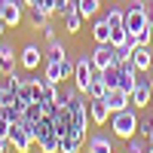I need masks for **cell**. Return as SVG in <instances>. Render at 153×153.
Segmentation results:
<instances>
[{
    "label": "cell",
    "mask_w": 153,
    "mask_h": 153,
    "mask_svg": "<svg viewBox=\"0 0 153 153\" xmlns=\"http://www.w3.org/2000/svg\"><path fill=\"white\" fill-rule=\"evenodd\" d=\"M89 120H92V126H107L110 107L104 98H89Z\"/></svg>",
    "instance_id": "obj_8"
},
{
    "label": "cell",
    "mask_w": 153,
    "mask_h": 153,
    "mask_svg": "<svg viewBox=\"0 0 153 153\" xmlns=\"http://www.w3.org/2000/svg\"><path fill=\"white\" fill-rule=\"evenodd\" d=\"M19 25H22V3L3 0V28H19Z\"/></svg>",
    "instance_id": "obj_12"
},
{
    "label": "cell",
    "mask_w": 153,
    "mask_h": 153,
    "mask_svg": "<svg viewBox=\"0 0 153 153\" xmlns=\"http://www.w3.org/2000/svg\"><path fill=\"white\" fill-rule=\"evenodd\" d=\"M104 101H107V107H110V113H117V110H126L132 104V95L126 92V89H120V86H113V89H107V95H104Z\"/></svg>",
    "instance_id": "obj_9"
},
{
    "label": "cell",
    "mask_w": 153,
    "mask_h": 153,
    "mask_svg": "<svg viewBox=\"0 0 153 153\" xmlns=\"http://www.w3.org/2000/svg\"><path fill=\"white\" fill-rule=\"evenodd\" d=\"M89 153H113V138L95 132L92 138H89Z\"/></svg>",
    "instance_id": "obj_16"
},
{
    "label": "cell",
    "mask_w": 153,
    "mask_h": 153,
    "mask_svg": "<svg viewBox=\"0 0 153 153\" xmlns=\"http://www.w3.org/2000/svg\"><path fill=\"white\" fill-rule=\"evenodd\" d=\"M16 101H19V107H22V113H25V104H31V83H28V76H19L16 74Z\"/></svg>",
    "instance_id": "obj_15"
},
{
    "label": "cell",
    "mask_w": 153,
    "mask_h": 153,
    "mask_svg": "<svg viewBox=\"0 0 153 153\" xmlns=\"http://www.w3.org/2000/svg\"><path fill=\"white\" fill-rule=\"evenodd\" d=\"M129 40H132V34L126 28H110V46L123 49V46H129Z\"/></svg>",
    "instance_id": "obj_24"
},
{
    "label": "cell",
    "mask_w": 153,
    "mask_h": 153,
    "mask_svg": "<svg viewBox=\"0 0 153 153\" xmlns=\"http://www.w3.org/2000/svg\"><path fill=\"white\" fill-rule=\"evenodd\" d=\"M46 43H49V46H46V52H49L46 58H65V55H68V46L61 43L58 37H52V40H46Z\"/></svg>",
    "instance_id": "obj_25"
},
{
    "label": "cell",
    "mask_w": 153,
    "mask_h": 153,
    "mask_svg": "<svg viewBox=\"0 0 153 153\" xmlns=\"http://www.w3.org/2000/svg\"><path fill=\"white\" fill-rule=\"evenodd\" d=\"M147 22H150V28H153V3L147 6Z\"/></svg>",
    "instance_id": "obj_32"
},
{
    "label": "cell",
    "mask_w": 153,
    "mask_h": 153,
    "mask_svg": "<svg viewBox=\"0 0 153 153\" xmlns=\"http://www.w3.org/2000/svg\"><path fill=\"white\" fill-rule=\"evenodd\" d=\"M16 61H19L16 49H12L9 43H3V40H0V76H6V74H12V71H16Z\"/></svg>",
    "instance_id": "obj_13"
},
{
    "label": "cell",
    "mask_w": 153,
    "mask_h": 153,
    "mask_svg": "<svg viewBox=\"0 0 153 153\" xmlns=\"http://www.w3.org/2000/svg\"><path fill=\"white\" fill-rule=\"evenodd\" d=\"M104 19H107V25H110V28H123V22H126V12H123L120 6H110V9L104 12Z\"/></svg>",
    "instance_id": "obj_26"
},
{
    "label": "cell",
    "mask_w": 153,
    "mask_h": 153,
    "mask_svg": "<svg viewBox=\"0 0 153 153\" xmlns=\"http://www.w3.org/2000/svg\"><path fill=\"white\" fill-rule=\"evenodd\" d=\"M150 132H153V110H150V113H144V117L138 120V135H141L144 141H147V135H150Z\"/></svg>",
    "instance_id": "obj_27"
},
{
    "label": "cell",
    "mask_w": 153,
    "mask_h": 153,
    "mask_svg": "<svg viewBox=\"0 0 153 153\" xmlns=\"http://www.w3.org/2000/svg\"><path fill=\"white\" fill-rule=\"evenodd\" d=\"M43 61H46L43 49H40V46H34V43H28V46H25L22 52H19V65H22L25 71H37V68L43 65Z\"/></svg>",
    "instance_id": "obj_5"
},
{
    "label": "cell",
    "mask_w": 153,
    "mask_h": 153,
    "mask_svg": "<svg viewBox=\"0 0 153 153\" xmlns=\"http://www.w3.org/2000/svg\"><path fill=\"white\" fill-rule=\"evenodd\" d=\"M92 40L95 43H110V25L104 16H95V25H92Z\"/></svg>",
    "instance_id": "obj_17"
},
{
    "label": "cell",
    "mask_w": 153,
    "mask_h": 153,
    "mask_svg": "<svg viewBox=\"0 0 153 153\" xmlns=\"http://www.w3.org/2000/svg\"><path fill=\"white\" fill-rule=\"evenodd\" d=\"M132 65L141 71V74L153 71V49H150V46H135V49H132Z\"/></svg>",
    "instance_id": "obj_11"
},
{
    "label": "cell",
    "mask_w": 153,
    "mask_h": 153,
    "mask_svg": "<svg viewBox=\"0 0 153 153\" xmlns=\"http://www.w3.org/2000/svg\"><path fill=\"white\" fill-rule=\"evenodd\" d=\"M147 9H138V6H129L126 9V22H123V28L129 31V34H138V31H144L147 28Z\"/></svg>",
    "instance_id": "obj_7"
},
{
    "label": "cell",
    "mask_w": 153,
    "mask_h": 153,
    "mask_svg": "<svg viewBox=\"0 0 153 153\" xmlns=\"http://www.w3.org/2000/svg\"><path fill=\"white\" fill-rule=\"evenodd\" d=\"M83 144H86V132L71 129L68 135H61V150H58V153H80Z\"/></svg>",
    "instance_id": "obj_10"
},
{
    "label": "cell",
    "mask_w": 153,
    "mask_h": 153,
    "mask_svg": "<svg viewBox=\"0 0 153 153\" xmlns=\"http://www.w3.org/2000/svg\"><path fill=\"white\" fill-rule=\"evenodd\" d=\"M28 22L34 25V28H46V25H49V12H43L40 6H28Z\"/></svg>",
    "instance_id": "obj_21"
},
{
    "label": "cell",
    "mask_w": 153,
    "mask_h": 153,
    "mask_svg": "<svg viewBox=\"0 0 153 153\" xmlns=\"http://www.w3.org/2000/svg\"><path fill=\"white\" fill-rule=\"evenodd\" d=\"M43 37H46V40H52V37H55V28H52V22H49L46 28H43Z\"/></svg>",
    "instance_id": "obj_31"
},
{
    "label": "cell",
    "mask_w": 153,
    "mask_h": 153,
    "mask_svg": "<svg viewBox=\"0 0 153 153\" xmlns=\"http://www.w3.org/2000/svg\"><path fill=\"white\" fill-rule=\"evenodd\" d=\"M138 120H141V117H138L132 107L110 113V129H113V138H123V141L135 138V135H138Z\"/></svg>",
    "instance_id": "obj_1"
},
{
    "label": "cell",
    "mask_w": 153,
    "mask_h": 153,
    "mask_svg": "<svg viewBox=\"0 0 153 153\" xmlns=\"http://www.w3.org/2000/svg\"><path fill=\"white\" fill-rule=\"evenodd\" d=\"M147 144H150V147H153V132H150V135H147Z\"/></svg>",
    "instance_id": "obj_34"
},
{
    "label": "cell",
    "mask_w": 153,
    "mask_h": 153,
    "mask_svg": "<svg viewBox=\"0 0 153 153\" xmlns=\"http://www.w3.org/2000/svg\"><path fill=\"white\" fill-rule=\"evenodd\" d=\"M95 80V68H92V58L83 55V58H76V65H74V86H76V92L86 95V89L89 83Z\"/></svg>",
    "instance_id": "obj_2"
},
{
    "label": "cell",
    "mask_w": 153,
    "mask_h": 153,
    "mask_svg": "<svg viewBox=\"0 0 153 153\" xmlns=\"http://www.w3.org/2000/svg\"><path fill=\"white\" fill-rule=\"evenodd\" d=\"M144 150H147V147L138 141V135H135V138H129V147H126V153H144Z\"/></svg>",
    "instance_id": "obj_28"
},
{
    "label": "cell",
    "mask_w": 153,
    "mask_h": 153,
    "mask_svg": "<svg viewBox=\"0 0 153 153\" xmlns=\"http://www.w3.org/2000/svg\"><path fill=\"white\" fill-rule=\"evenodd\" d=\"M0 40H3V22H0Z\"/></svg>",
    "instance_id": "obj_35"
},
{
    "label": "cell",
    "mask_w": 153,
    "mask_h": 153,
    "mask_svg": "<svg viewBox=\"0 0 153 153\" xmlns=\"http://www.w3.org/2000/svg\"><path fill=\"white\" fill-rule=\"evenodd\" d=\"M129 46L135 49V46H153V28L147 25L144 31H138V34H132V40H129Z\"/></svg>",
    "instance_id": "obj_23"
},
{
    "label": "cell",
    "mask_w": 153,
    "mask_h": 153,
    "mask_svg": "<svg viewBox=\"0 0 153 153\" xmlns=\"http://www.w3.org/2000/svg\"><path fill=\"white\" fill-rule=\"evenodd\" d=\"M101 76H104V83H107V89H113V86H120V76H123V65H113L107 68V71H101Z\"/></svg>",
    "instance_id": "obj_22"
},
{
    "label": "cell",
    "mask_w": 153,
    "mask_h": 153,
    "mask_svg": "<svg viewBox=\"0 0 153 153\" xmlns=\"http://www.w3.org/2000/svg\"><path fill=\"white\" fill-rule=\"evenodd\" d=\"M89 58H92V68L101 74V71H107L113 65V46L110 43H98L92 52H89Z\"/></svg>",
    "instance_id": "obj_6"
},
{
    "label": "cell",
    "mask_w": 153,
    "mask_h": 153,
    "mask_svg": "<svg viewBox=\"0 0 153 153\" xmlns=\"http://www.w3.org/2000/svg\"><path fill=\"white\" fill-rule=\"evenodd\" d=\"M71 6H74V0H55V12H61V16H65Z\"/></svg>",
    "instance_id": "obj_29"
},
{
    "label": "cell",
    "mask_w": 153,
    "mask_h": 153,
    "mask_svg": "<svg viewBox=\"0 0 153 153\" xmlns=\"http://www.w3.org/2000/svg\"><path fill=\"white\" fill-rule=\"evenodd\" d=\"M61 61H65V58H46L43 61V65H46V74L43 76L49 83H58V86L65 83V68H61Z\"/></svg>",
    "instance_id": "obj_14"
},
{
    "label": "cell",
    "mask_w": 153,
    "mask_h": 153,
    "mask_svg": "<svg viewBox=\"0 0 153 153\" xmlns=\"http://www.w3.org/2000/svg\"><path fill=\"white\" fill-rule=\"evenodd\" d=\"M61 19H65V31H68V34H80L83 22H86V19L80 16V9H76V6H71V9H68Z\"/></svg>",
    "instance_id": "obj_18"
},
{
    "label": "cell",
    "mask_w": 153,
    "mask_h": 153,
    "mask_svg": "<svg viewBox=\"0 0 153 153\" xmlns=\"http://www.w3.org/2000/svg\"><path fill=\"white\" fill-rule=\"evenodd\" d=\"M150 101H153V80L144 76V74H138V83L132 89V104L135 107H147Z\"/></svg>",
    "instance_id": "obj_4"
},
{
    "label": "cell",
    "mask_w": 153,
    "mask_h": 153,
    "mask_svg": "<svg viewBox=\"0 0 153 153\" xmlns=\"http://www.w3.org/2000/svg\"><path fill=\"white\" fill-rule=\"evenodd\" d=\"M74 6L80 9V16H83V19H95V16H98L101 0H74Z\"/></svg>",
    "instance_id": "obj_20"
},
{
    "label": "cell",
    "mask_w": 153,
    "mask_h": 153,
    "mask_svg": "<svg viewBox=\"0 0 153 153\" xmlns=\"http://www.w3.org/2000/svg\"><path fill=\"white\" fill-rule=\"evenodd\" d=\"M12 150V144H9V138L6 135H0V153H9Z\"/></svg>",
    "instance_id": "obj_30"
},
{
    "label": "cell",
    "mask_w": 153,
    "mask_h": 153,
    "mask_svg": "<svg viewBox=\"0 0 153 153\" xmlns=\"http://www.w3.org/2000/svg\"><path fill=\"white\" fill-rule=\"evenodd\" d=\"M25 6H40V0H22Z\"/></svg>",
    "instance_id": "obj_33"
},
{
    "label": "cell",
    "mask_w": 153,
    "mask_h": 153,
    "mask_svg": "<svg viewBox=\"0 0 153 153\" xmlns=\"http://www.w3.org/2000/svg\"><path fill=\"white\" fill-rule=\"evenodd\" d=\"M144 153H153V147H150V144H147V150H144Z\"/></svg>",
    "instance_id": "obj_36"
},
{
    "label": "cell",
    "mask_w": 153,
    "mask_h": 153,
    "mask_svg": "<svg viewBox=\"0 0 153 153\" xmlns=\"http://www.w3.org/2000/svg\"><path fill=\"white\" fill-rule=\"evenodd\" d=\"M107 95V83H104V76H101L98 71H95V80L89 83V89H86V98H104Z\"/></svg>",
    "instance_id": "obj_19"
},
{
    "label": "cell",
    "mask_w": 153,
    "mask_h": 153,
    "mask_svg": "<svg viewBox=\"0 0 153 153\" xmlns=\"http://www.w3.org/2000/svg\"><path fill=\"white\" fill-rule=\"evenodd\" d=\"M9 144H12L16 153H31V147H34L37 141L31 138V132L25 129L22 123H12V129H9Z\"/></svg>",
    "instance_id": "obj_3"
}]
</instances>
